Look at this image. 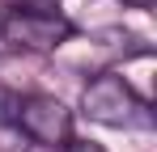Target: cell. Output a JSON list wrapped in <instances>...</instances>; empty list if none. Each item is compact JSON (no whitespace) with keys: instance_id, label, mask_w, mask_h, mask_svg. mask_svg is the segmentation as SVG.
Here are the masks:
<instances>
[{"instance_id":"4","label":"cell","mask_w":157,"mask_h":152,"mask_svg":"<svg viewBox=\"0 0 157 152\" xmlns=\"http://www.w3.org/2000/svg\"><path fill=\"white\" fill-rule=\"evenodd\" d=\"M17 110H21V93L0 89V127H17Z\"/></svg>"},{"instance_id":"2","label":"cell","mask_w":157,"mask_h":152,"mask_svg":"<svg viewBox=\"0 0 157 152\" xmlns=\"http://www.w3.org/2000/svg\"><path fill=\"white\" fill-rule=\"evenodd\" d=\"M0 34H4V42L21 51H55L77 34V25L55 9H9L0 21Z\"/></svg>"},{"instance_id":"3","label":"cell","mask_w":157,"mask_h":152,"mask_svg":"<svg viewBox=\"0 0 157 152\" xmlns=\"http://www.w3.org/2000/svg\"><path fill=\"white\" fill-rule=\"evenodd\" d=\"M17 127L26 131L34 144H43V148H64V144H72V110H68L59 97H47V93L21 97Z\"/></svg>"},{"instance_id":"1","label":"cell","mask_w":157,"mask_h":152,"mask_svg":"<svg viewBox=\"0 0 157 152\" xmlns=\"http://www.w3.org/2000/svg\"><path fill=\"white\" fill-rule=\"evenodd\" d=\"M81 114L89 123H102V127H140V123H149V106L136 97V89L119 72H102L85 85Z\"/></svg>"},{"instance_id":"5","label":"cell","mask_w":157,"mask_h":152,"mask_svg":"<svg viewBox=\"0 0 157 152\" xmlns=\"http://www.w3.org/2000/svg\"><path fill=\"white\" fill-rule=\"evenodd\" d=\"M13 9H51V0H21V4H13Z\"/></svg>"}]
</instances>
